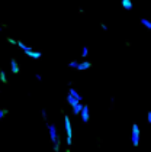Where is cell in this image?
Segmentation results:
<instances>
[{"mask_svg": "<svg viewBox=\"0 0 151 152\" xmlns=\"http://www.w3.org/2000/svg\"><path fill=\"white\" fill-rule=\"evenodd\" d=\"M121 9L125 12H131L134 9V0H119Z\"/></svg>", "mask_w": 151, "mask_h": 152, "instance_id": "9", "label": "cell"}, {"mask_svg": "<svg viewBox=\"0 0 151 152\" xmlns=\"http://www.w3.org/2000/svg\"><path fill=\"white\" fill-rule=\"evenodd\" d=\"M139 25H141L147 32H151V19L150 18H139Z\"/></svg>", "mask_w": 151, "mask_h": 152, "instance_id": "11", "label": "cell"}, {"mask_svg": "<svg viewBox=\"0 0 151 152\" xmlns=\"http://www.w3.org/2000/svg\"><path fill=\"white\" fill-rule=\"evenodd\" d=\"M66 102H67V104L70 106V110H71L70 113H71V116H76V117L80 116V112H81V109H83L84 102L79 100L77 97H74L73 94H70V93L66 94Z\"/></svg>", "mask_w": 151, "mask_h": 152, "instance_id": "3", "label": "cell"}, {"mask_svg": "<svg viewBox=\"0 0 151 152\" xmlns=\"http://www.w3.org/2000/svg\"><path fill=\"white\" fill-rule=\"evenodd\" d=\"M6 44L10 47H18V39L13 36H6Z\"/></svg>", "mask_w": 151, "mask_h": 152, "instance_id": "17", "label": "cell"}, {"mask_svg": "<svg viewBox=\"0 0 151 152\" xmlns=\"http://www.w3.org/2000/svg\"><path fill=\"white\" fill-rule=\"evenodd\" d=\"M9 71H10L12 75H21L22 65H21L19 59L16 58V57H12V58L9 59Z\"/></svg>", "mask_w": 151, "mask_h": 152, "instance_id": "6", "label": "cell"}, {"mask_svg": "<svg viewBox=\"0 0 151 152\" xmlns=\"http://www.w3.org/2000/svg\"><path fill=\"white\" fill-rule=\"evenodd\" d=\"M7 116H10V109L9 107H0V120L6 119Z\"/></svg>", "mask_w": 151, "mask_h": 152, "instance_id": "12", "label": "cell"}, {"mask_svg": "<svg viewBox=\"0 0 151 152\" xmlns=\"http://www.w3.org/2000/svg\"><path fill=\"white\" fill-rule=\"evenodd\" d=\"M1 31H3V26H1V23H0V32H1Z\"/></svg>", "mask_w": 151, "mask_h": 152, "instance_id": "27", "label": "cell"}, {"mask_svg": "<svg viewBox=\"0 0 151 152\" xmlns=\"http://www.w3.org/2000/svg\"><path fill=\"white\" fill-rule=\"evenodd\" d=\"M18 48L22 51L23 55L26 58H31V59H34V61H39V59H42V57H44V54H42L41 49H35L32 45L26 44L22 39H18Z\"/></svg>", "mask_w": 151, "mask_h": 152, "instance_id": "1", "label": "cell"}, {"mask_svg": "<svg viewBox=\"0 0 151 152\" xmlns=\"http://www.w3.org/2000/svg\"><path fill=\"white\" fill-rule=\"evenodd\" d=\"M96 143H97V146H100V145L103 143V139H97L96 140Z\"/></svg>", "mask_w": 151, "mask_h": 152, "instance_id": "25", "label": "cell"}, {"mask_svg": "<svg viewBox=\"0 0 151 152\" xmlns=\"http://www.w3.org/2000/svg\"><path fill=\"white\" fill-rule=\"evenodd\" d=\"M0 122H1V120H0Z\"/></svg>", "mask_w": 151, "mask_h": 152, "instance_id": "30", "label": "cell"}, {"mask_svg": "<svg viewBox=\"0 0 151 152\" xmlns=\"http://www.w3.org/2000/svg\"><path fill=\"white\" fill-rule=\"evenodd\" d=\"M80 122L81 125H84V126H89L90 125V106L89 104H83V109H81L80 112Z\"/></svg>", "mask_w": 151, "mask_h": 152, "instance_id": "7", "label": "cell"}, {"mask_svg": "<svg viewBox=\"0 0 151 152\" xmlns=\"http://www.w3.org/2000/svg\"><path fill=\"white\" fill-rule=\"evenodd\" d=\"M46 125V129H48V139H49V143H55V142H60L61 139V133H60V129H58L57 123H51L48 122L45 123Z\"/></svg>", "mask_w": 151, "mask_h": 152, "instance_id": "4", "label": "cell"}, {"mask_svg": "<svg viewBox=\"0 0 151 152\" xmlns=\"http://www.w3.org/2000/svg\"><path fill=\"white\" fill-rule=\"evenodd\" d=\"M42 78H44V77H42V74H39V72H38V74H35V80H36V81H42Z\"/></svg>", "mask_w": 151, "mask_h": 152, "instance_id": "23", "label": "cell"}, {"mask_svg": "<svg viewBox=\"0 0 151 152\" xmlns=\"http://www.w3.org/2000/svg\"><path fill=\"white\" fill-rule=\"evenodd\" d=\"M64 119V135H66V146H73V139H74V130H73V123H71V116L66 112L61 115Z\"/></svg>", "mask_w": 151, "mask_h": 152, "instance_id": "2", "label": "cell"}, {"mask_svg": "<svg viewBox=\"0 0 151 152\" xmlns=\"http://www.w3.org/2000/svg\"><path fill=\"white\" fill-rule=\"evenodd\" d=\"M77 13H79L80 16H84V15H86V10H84L83 7H80V6H79V7H77Z\"/></svg>", "mask_w": 151, "mask_h": 152, "instance_id": "22", "label": "cell"}, {"mask_svg": "<svg viewBox=\"0 0 151 152\" xmlns=\"http://www.w3.org/2000/svg\"><path fill=\"white\" fill-rule=\"evenodd\" d=\"M145 123H147V125H151V110H147V112H145Z\"/></svg>", "mask_w": 151, "mask_h": 152, "instance_id": "19", "label": "cell"}, {"mask_svg": "<svg viewBox=\"0 0 151 152\" xmlns=\"http://www.w3.org/2000/svg\"><path fill=\"white\" fill-rule=\"evenodd\" d=\"M89 55H90V48L87 47V45L81 47V58L87 59V58H89Z\"/></svg>", "mask_w": 151, "mask_h": 152, "instance_id": "14", "label": "cell"}, {"mask_svg": "<svg viewBox=\"0 0 151 152\" xmlns=\"http://www.w3.org/2000/svg\"><path fill=\"white\" fill-rule=\"evenodd\" d=\"M0 94H1V88H0Z\"/></svg>", "mask_w": 151, "mask_h": 152, "instance_id": "28", "label": "cell"}, {"mask_svg": "<svg viewBox=\"0 0 151 152\" xmlns=\"http://www.w3.org/2000/svg\"><path fill=\"white\" fill-rule=\"evenodd\" d=\"M64 152H71V146H66V148H64Z\"/></svg>", "mask_w": 151, "mask_h": 152, "instance_id": "26", "label": "cell"}, {"mask_svg": "<svg viewBox=\"0 0 151 152\" xmlns=\"http://www.w3.org/2000/svg\"><path fill=\"white\" fill-rule=\"evenodd\" d=\"M145 1H150V0H145Z\"/></svg>", "mask_w": 151, "mask_h": 152, "instance_id": "29", "label": "cell"}, {"mask_svg": "<svg viewBox=\"0 0 151 152\" xmlns=\"http://www.w3.org/2000/svg\"><path fill=\"white\" fill-rule=\"evenodd\" d=\"M77 64H79V61H77V59H69L66 65H67V68H69V70L76 71V68H77Z\"/></svg>", "mask_w": 151, "mask_h": 152, "instance_id": "13", "label": "cell"}, {"mask_svg": "<svg viewBox=\"0 0 151 152\" xmlns=\"http://www.w3.org/2000/svg\"><path fill=\"white\" fill-rule=\"evenodd\" d=\"M131 145L134 148H138L141 145V126L137 122H132L131 125Z\"/></svg>", "mask_w": 151, "mask_h": 152, "instance_id": "5", "label": "cell"}, {"mask_svg": "<svg viewBox=\"0 0 151 152\" xmlns=\"http://www.w3.org/2000/svg\"><path fill=\"white\" fill-rule=\"evenodd\" d=\"M63 149H64V146H63V140L52 143V152H61Z\"/></svg>", "mask_w": 151, "mask_h": 152, "instance_id": "16", "label": "cell"}, {"mask_svg": "<svg viewBox=\"0 0 151 152\" xmlns=\"http://www.w3.org/2000/svg\"><path fill=\"white\" fill-rule=\"evenodd\" d=\"M39 116L42 119V122H45V123L49 122V115H48V112H46L45 109H41V110H39Z\"/></svg>", "mask_w": 151, "mask_h": 152, "instance_id": "15", "label": "cell"}, {"mask_svg": "<svg viewBox=\"0 0 151 152\" xmlns=\"http://www.w3.org/2000/svg\"><path fill=\"white\" fill-rule=\"evenodd\" d=\"M99 29L102 31V32H108L109 31V25L106 20H99Z\"/></svg>", "mask_w": 151, "mask_h": 152, "instance_id": "18", "label": "cell"}, {"mask_svg": "<svg viewBox=\"0 0 151 152\" xmlns=\"http://www.w3.org/2000/svg\"><path fill=\"white\" fill-rule=\"evenodd\" d=\"M67 86H69V87H74V86H76V81H74V80H70V81H67Z\"/></svg>", "mask_w": 151, "mask_h": 152, "instance_id": "24", "label": "cell"}, {"mask_svg": "<svg viewBox=\"0 0 151 152\" xmlns=\"http://www.w3.org/2000/svg\"><path fill=\"white\" fill-rule=\"evenodd\" d=\"M115 109V96H110V104H109V110Z\"/></svg>", "mask_w": 151, "mask_h": 152, "instance_id": "20", "label": "cell"}, {"mask_svg": "<svg viewBox=\"0 0 151 152\" xmlns=\"http://www.w3.org/2000/svg\"><path fill=\"white\" fill-rule=\"evenodd\" d=\"M0 84L1 86H10V80H9V75L4 68H0Z\"/></svg>", "mask_w": 151, "mask_h": 152, "instance_id": "10", "label": "cell"}, {"mask_svg": "<svg viewBox=\"0 0 151 152\" xmlns=\"http://www.w3.org/2000/svg\"><path fill=\"white\" fill-rule=\"evenodd\" d=\"M124 47H127V48H131V47H132V42H131V39H125V41H124Z\"/></svg>", "mask_w": 151, "mask_h": 152, "instance_id": "21", "label": "cell"}, {"mask_svg": "<svg viewBox=\"0 0 151 152\" xmlns=\"http://www.w3.org/2000/svg\"><path fill=\"white\" fill-rule=\"evenodd\" d=\"M93 68V61H90V59H81L80 62L77 64V68H76V71L77 72H84V71H89Z\"/></svg>", "mask_w": 151, "mask_h": 152, "instance_id": "8", "label": "cell"}]
</instances>
